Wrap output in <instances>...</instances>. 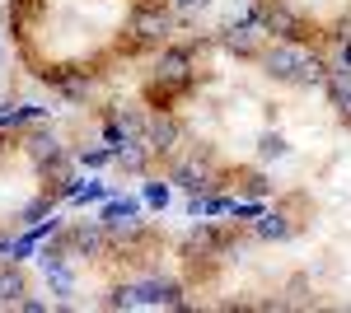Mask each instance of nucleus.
<instances>
[{
  "label": "nucleus",
  "mask_w": 351,
  "mask_h": 313,
  "mask_svg": "<svg viewBox=\"0 0 351 313\" xmlns=\"http://www.w3.org/2000/svg\"><path fill=\"white\" fill-rule=\"evenodd\" d=\"M258 66L276 84H328V66L319 56H309L300 42H271V47H263Z\"/></svg>",
  "instance_id": "nucleus-1"
},
{
  "label": "nucleus",
  "mask_w": 351,
  "mask_h": 313,
  "mask_svg": "<svg viewBox=\"0 0 351 313\" xmlns=\"http://www.w3.org/2000/svg\"><path fill=\"white\" fill-rule=\"evenodd\" d=\"M127 28H132L136 42L155 47V42H164V38L173 33V14H169V5H164V0H136L132 14H127Z\"/></svg>",
  "instance_id": "nucleus-2"
},
{
  "label": "nucleus",
  "mask_w": 351,
  "mask_h": 313,
  "mask_svg": "<svg viewBox=\"0 0 351 313\" xmlns=\"http://www.w3.org/2000/svg\"><path fill=\"white\" fill-rule=\"evenodd\" d=\"M263 33H271L276 42H309V28H304V19H300L295 5H286V0H267L263 5Z\"/></svg>",
  "instance_id": "nucleus-3"
},
{
  "label": "nucleus",
  "mask_w": 351,
  "mask_h": 313,
  "mask_svg": "<svg viewBox=\"0 0 351 313\" xmlns=\"http://www.w3.org/2000/svg\"><path fill=\"white\" fill-rule=\"evenodd\" d=\"M234 243H239L234 229H220V225H211V220L202 215V225H192L188 238H183V253H188V258H225Z\"/></svg>",
  "instance_id": "nucleus-4"
},
{
  "label": "nucleus",
  "mask_w": 351,
  "mask_h": 313,
  "mask_svg": "<svg viewBox=\"0 0 351 313\" xmlns=\"http://www.w3.org/2000/svg\"><path fill=\"white\" fill-rule=\"evenodd\" d=\"M66 234V243H71V258L75 262H99L112 253V238L104 225H89V220H80V225H71V229H61Z\"/></svg>",
  "instance_id": "nucleus-5"
},
{
  "label": "nucleus",
  "mask_w": 351,
  "mask_h": 313,
  "mask_svg": "<svg viewBox=\"0 0 351 313\" xmlns=\"http://www.w3.org/2000/svg\"><path fill=\"white\" fill-rule=\"evenodd\" d=\"M169 183H178L183 192H192V197H206V192H216V187H220V173L202 155H188V159H178V164H173Z\"/></svg>",
  "instance_id": "nucleus-6"
},
{
  "label": "nucleus",
  "mask_w": 351,
  "mask_h": 313,
  "mask_svg": "<svg viewBox=\"0 0 351 313\" xmlns=\"http://www.w3.org/2000/svg\"><path fill=\"white\" fill-rule=\"evenodd\" d=\"M155 79L160 84H173L178 94L192 89V47H164L155 56Z\"/></svg>",
  "instance_id": "nucleus-7"
},
{
  "label": "nucleus",
  "mask_w": 351,
  "mask_h": 313,
  "mask_svg": "<svg viewBox=\"0 0 351 313\" xmlns=\"http://www.w3.org/2000/svg\"><path fill=\"white\" fill-rule=\"evenodd\" d=\"M178 145H183V122L173 112H155L150 127H145V150L155 159H164V155H173Z\"/></svg>",
  "instance_id": "nucleus-8"
},
{
  "label": "nucleus",
  "mask_w": 351,
  "mask_h": 313,
  "mask_svg": "<svg viewBox=\"0 0 351 313\" xmlns=\"http://www.w3.org/2000/svg\"><path fill=\"white\" fill-rule=\"evenodd\" d=\"M136 304H169V309H183V286L173 276H145V281H132Z\"/></svg>",
  "instance_id": "nucleus-9"
},
{
  "label": "nucleus",
  "mask_w": 351,
  "mask_h": 313,
  "mask_svg": "<svg viewBox=\"0 0 351 313\" xmlns=\"http://www.w3.org/2000/svg\"><path fill=\"white\" fill-rule=\"evenodd\" d=\"M19 150L28 155V164L43 173L52 159H61L66 150H61V140H56V131L52 127H33V131H24V140H19Z\"/></svg>",
  "instance_id": "nucleus-10"
},
{
  "label": "nucleus",
  "mask_w": 351,
  "mask_h": 313,
  "mask_svg": "<svg viewBox=\"0 0 351 313\" xmlns=\"http://www.w3.org/2000/svg\"><path fill=\"white\" fill-rule=\"evenodd\" d=\"M220 42H225V52L239 56V61H258V56H263V38H258V33H253L248 24L225 28V33H220Z\"/></svg>",
  "instance_id": "nucleus-11"
},
{
  "label": "nucleus",
  "mask_w": 351,
  "mask_h": 313,
  "mask_svg": "<svg viewBox=\"0 0 351 313\" xmlns=\"http://www.w3.org/2000/svg\"><path fill=\"white\" fill-rule=\"evenodd\" d=\"M324 89H328V99H332V108H337V117L351 127V71H342V66H337V71H328Z\"/></svg>",
  "instance_id": "nucleus-12"
},
{
  "label": "nucleus",
  "mask_w": 351,
  "mask_h": 313,
  "mask_svg": "<svg viewBox=\"0 0 351 313\" xmlns=\"http://www.w3.org/2000/svg\"><path fill=\"white\" fill-rule=\"evenodd\" d=\"M253 234L263 238V243H286V238L295 234V220H291L286 210H271V215H263V220L253 225Z\"/></svg>",
  "instance_id": "nucleus-13"
},
{
  "label": "nucleus",
  "mask_w": 351,
  "mask_h": 313,
  "mask_svg": "<svg viewBox=\"0 0 351 313\" xmlns=\"http://www.w3.org/2000/svg\"><path fill=\"white\" fill-rule=\"evenodd\" d=\"M28 295V281L14 262H0V304H19Z\"/></svg>",
  "instance_id": "nucleus-14"
},
{
  "label": "nucleus",
  "mask_w": 351,
  "mask_h": 313,
  "mask_svg": "<svg viewBox=\"0 0 351 313\" xmlns=\"http://www.w3.org/2000/svg\"><path fill=\"white\" fill-rule=\"evenodd\" d=\"M286 155H291V140H286L281 131H263V136H258V159H263V164L286 159Z\"/></svg>",
  "instance_id": "nucleus-15"
},
{
  "label": "nucleus",
  "mask_w": 351,
  "mask_h": 313,
  "mask_svg": "<svg viewBox=\"0 0 351 313\" xmlns=\"http://www.w3.org/2000/svg\"><path fill=\"white\" fill-rule=\"evenodd\" d=\"M117 127H122V136H127V140H145L150 117H145V112H136V108H122V112H117Z\"/></svg>",
  "instance_id": "nucleus-16"
},
{
  "label": "nucleus",
  "mask_w": 351,
  "mask_h": 313,
  "mask_svg": "<svg viewBox=\"0 0 351 313\" xmlns=\"http://www.w3.org/2000/svg\"><path fill=\"white\" fill-rule=\"evenodd\" d=\"M47 286H52L56 299H71V295H75V271H71V262H66V266H52V271H47Z\"/></svg>",
  "instance_id": "nucleus-17"
},
{
  "label": "nucleus",
  "mask_w": 351,
  "mask_h": 313,
  "mask_svg": "<svg viewBox=\"0 0 351 313\" xmlns=\"http://www.w3.org/2000/svg\"><path fill=\"white\" fill-rule=\"evenodd\" d=\"M47 210H52V197H33V201L19 210V220H24V225H33V220H38V215H47Z\"/></svg>",
  "instance_id": "nucleus-18"
},
{
  "label": "nucleus",
  "mask_w": 351,
  "mask_h": 313,
  "mask_svg": "<svg viewBox=\"0 0 351 313\" xmlns=\"http://www.w3.org/2000/svg\"><path fill=\"white\" fill-rule=\"evenodd\" d=\"M112 159H117V155H112V145H108V150H80L84 168H104V164H112Z\"/></svg>",
  "instance_id": "nucleus-19"
},
{
  "label": "nucleus",
  "mask_w": 351,
  "mask_h": 313,
  "mask_svg": "<svg viewBox=\"0 0 351 313\" xmlns=\"http://www.w3.org/2000/svg\"><path fill=\"white\" fill-rule=\"evenodd\" d=\"M243 192H248V197H267V192H271V183H267V178H263V173H243Z\"/></svg>",
  "instance_id": "nucleus-20"
},
{
  "label": "nucleus",
  "mask_w": 351,
  "mask_h": 313,
  "mask_svg": "<svg viewBox=\"0 0 351 313\" xmlns=\"http://www.w3.org/2000/svg\"><path fill=\"white\" fill-rule=\"evenodd\" d=\"M145 201L160 210V206H169V187H145Z\"/></svg>",
  "instance_id": "nucleus-21"
},
{
  "label": "nucleus",
  "mask_w": 351,
  "mask_h": 313,
  "mask_svg": "<svg viewBox=\"0 0 351 313\" xmlns=\"http://www.w3.org/2000/svg\"><path fill=\"white\" fill-rule=\"evenodd\" d=\"M342 47H337V61H342V71H351V38H337Z\"/></svg>",
  "instance_id": "nucleus-22"
},
{
  "label": "nucleus",
  "mask_w": 351,
  "mask_h": 313,
  "mask_svg": "<svg viewBox=\"0 0 351 313\" xmlns=\"http://www.w3.org/2000/svg\"><path fill=\"white\" fill-rule=\"evenodd\" d=\"M19 309H24V313H43L47 304H43V299H33V295H24V299H19Z\"/></svg>",
  "instance_id": "nucleus-23"
},
{
  "label": "nucleus",
  "mask_w": 351,
  "mask_h": 313,
  "mask_svg": "<svg viewBox=\"0 0 351 313\" xmlns=\"http://www.w3.org/2000/svg\"><path fill=\"white\" fill-rule=\"evenodd\" d=\"M173 5H178V10H197V5H202V10H206V5H211V0H173Z\"/></svg>",
  "instance_id": "nucleus-24"
},
{
  "label": "nucleus",
  "mask_w": 351,
  "mask_h": 313,
  "mask_svg": "<svg viewBox=\"0 0 351 313\" xmlns=\"http://www.w3.org/2000/svg\"><path fill=\"white\" fill-rule=\"evenodd\" d=\"M5 159H10V136L0 131V164H5Z\"/></svg>",
  "instance_id": "nucleus-25"
},
{
  "label": "nucleus",
  "mask_w": 351,
  "mask_h": 313,
  "mask_svg": "<svg viewBox=\"0 0 351 313\" xmlns=\"http://www.w3.org/2000/svg\"><path fill=\"white\" fill-rule=\"evenodd\" d=\"M5 61H10V52H5V47H0V66H5Z\"/></svg>",
  "instance_id": "nucleus-26"
}]
</instances>
